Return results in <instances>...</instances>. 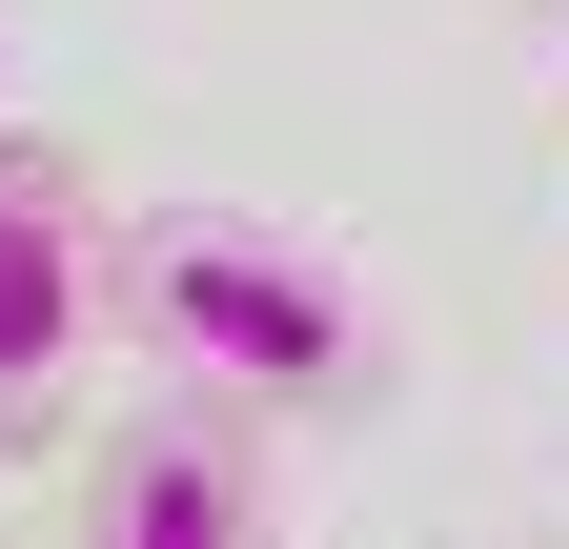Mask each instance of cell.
<instances>
[{"instance_id": "obj_4", "label": "cell", "mask_w": 569, "mask_h": 549, "mask_svg": "<svg viewBox=\"0 0 569 549\" xmlns=\"http://www.w3.org/2000/svg\"><path fill=\"white\" fill-rule=\"evenodd\" d=\"M529 549H569V529H529Z\"/></svg>"}, {"instance_id": "obj_1", "label": "cell", "mask_w": 569, "mask_h": 549, "mask_svg": "<svg viewBox=\"0 0 569 549\" xmlns=\"http://www.w3.org/2000/svg\"><path fill=\"white\" fill-rule=\"evenodd\" d=\"M102 306L122 347L163 367L183 407H244V428H346V407H387V306L367 264L306 244L284 203H102Z\"/></svg>"}, {"instance_id": "obj_2", "label": "cell", "mask_w": 569, "mask_h": 549, "mask_svg": "<svg viewBox=\"0 0 569 549\" xmlns=\"http://www.w3.org/2000/svg\"><path fill=\"white\" fill-rule=\"evenodd\" d=\"M122 367V306H102V163L0 122V468L82 448V407Z\"/></svg>"}, {"instance_id": "obj_3", "label": "cell", "mask_w": 569, "mask_h": 549, "mask_svg": "<svg viewBox=\"0 0 569 549\" xmlns=\"http://www.w3.org/2000/svg\"><path fill=\"white\" fill-rule=\"evenodd\" d=\"M61 549H284V468L244 407H183L142 387L122 428L82 448V509H61Z\"/></svg>"}]
</instances>
